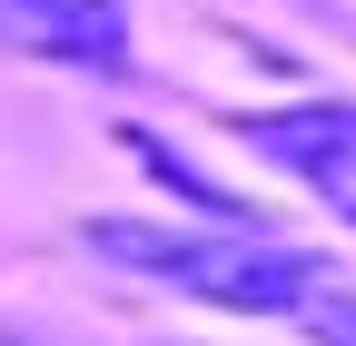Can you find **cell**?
Instances as JSON below:
<instances>
[{
    "label": "cell",
    "instance_id": "cell-1",
    "mask_svg": "<svg viewBox=\"0 0 356 346\" xmlns=\"http://www.w3.org/2000/svg\"><path fill=\"white\" fill-rule=\"evenodd\" d=\"M89 247L109 257V267H139L178 297H208V307H228V317H317L327 307V287L337 267L327 257H307L287 238H267V228H149V218H89L79 228Z\"/></svg>",
    "mask_w": 356,
    "mask_h": 346
},
{
    "label": "cell",
    "instance_id": "cell-2",
    "mask_svg": "<svg viewBox=\"0 0 356 346\" xmlns=\"http://www.w3.org/2000/svg\"><path fill=\"white\" fill-rule=\"evenodd\" d=\"M238 139L257 149V158H277L297 188H317L337 218L356 228V99H307V109H267V119H248Z\"/></svg>",
    "mask_w": 356,
    "mask_h": 346
},
{
    "label": "cell",
    "instance_id": "cell-3",
    "mask_svg": "<svg viewBox=\"0 0 356 346\" xmlns=\"http://www.w3.org/2000/svg\"><path fill=\"white\" fill-rule=\"evenodd\" d=\"M0 40L70 69H129V10L119 0H0Z\"/></svg>",
    "mask_w": 356,
    "mask_h": 346
},
{
    "label": "cell",
    "instance_id": "cell-4",
    "mask_svg": "<svg viewBox=\"0 0 356 346\" xmlns=\"http://www.w3.org/2000/svg\"><path fill=\"white\" fill-rule=\"evenodd\" d=\"M307 336H327V346H356V287H346V277L327 287V307L307 317Z\"/></svg>",
    "mask_w": 356,
    "mask_h": 346
},
{
    "label": "cell",
    "instance_id": "cell-5",
    "mask_svg": "<svg viewBox=\"0 0 356 346\" xmlns=\"http://www.w3.org/2000/svg\"><path fill=\"white\" fill-rule=\"evenodd\" d=\"M0 346H40V336H20V327H0Z\"/></svg>",
    "mask_w": 356,
    "mask_h": 346
}]
</instances>
